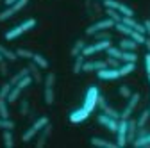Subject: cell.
<instances>
[{
	"mask_svg": "<svg viewBox=\"0 0 150 148\" xmlns=\"http://www.w3.org/2000/svg\"><path fill=\"white\" fill-rule=\"evenodd\" d=\"M89 111L88 109H84V107H79V109H75V111H71L70 113V121L71 123H82V121H86L88 118H89Z\"/></svg>",
	"mask_w": 150,
	"mask_h": 148,
	"instance_id": "obj_10",
	"label": "cell"
},
{
	"mask_svg": "<svg viewBox=\"0 0 150 148\" xmlns=\"http://www.w3.org/2000/svg\"><path fill=\"white\" fill-rule=\"evenodd\" d=\"M27 75H30V73H29V68L25 66V68H22L20 71H18V73H16V75H13V77L9 79V82H11L13 86H16L18 82H20V80H22L23 77H27Z\"/></svg>",
	"mask_w": 150,
	"mask_h": 148,
	"instance_id": "obj_24",
	"label": "cell"
},
{
	"mask_svg": "<svg viewBox=\"0 0 150 148\" xmlns=\"http://www.w3.org/2000/svg\"><path fill=\"white\" fill-rule=\"evenodd\" d=\"M20 113H22L23 116L29 113V100H22V104H20Z\"/></svg>",
	"mask_w": 150,
	"mask_h": 148,
	"instance_id": "obj_41",
	"label": "cell"
},
{
	"mask_svg": "<svg viewBox=\"0 0 150 148\" xmlns=\"http://www.w3.org/2000/svg\"><path fill=\"white\" fill-rule=\"evenodd\" d=\"M122 52H123V50H122L120 47H112V45L105 50L107 57H115V59H120V57H122Z\"/></svg>",
	"mask_w": 150,
	"mask_h": 148,
	"instance_id": "obj_29",
	"label": "cell"
},
{
	"mask_svg": "<svg viewBox=\"0 0 150 148\" xmlns=\"http://www.w3.org/2000/svg\"><path fill=\"white\" fill-rule=\"evenodd\" d=\"M118 70H120V77H127L136 70V63H122Z\"/></svg>",
	"mask_w": 150,
	"mask_h": 148,
	"instance_id": "obj_20",
	"label": "cell"
},
{
	"mask_svg": "<svg viewBox=\"0 0 150 148\" xmlns=\"http://www.w3.org/2000/svg\"><path fill=\"white\" fill-rule=\"evenodd\" d=\"M0 54H2V55H4V59H6V61H9V63H14V61L18 59L16 52L9 50V48H7V47H4V45H0Z\"/></svg>",
	"mask_w": 150,
	"mask_h": 148,
	"instance_id": "obj_21",
	"label": "cell"
},
{
	"mask_svg": "<svg viewBox=\"0 0 150 148\" xmlns=\"http://www.w3.org/2000/svg\"><path fill=\"white\" fill-rule=\"evenodd\" d=\"M107 66V63L105 61H84V66H82V71L84 73H91V71H98V70H102V68H105Z\"/></svg>",
	"mask_w": 150,
	"mask_h": 148,
	"instance_id": "obj_13",
	"label": "cell"
},
{
	"mask_svg": "<svg viewBox=\"0 0 150 148\" xmlns=\"http://www.w3.org/2000/svg\"><path fill=\"white\" fill-rule=\"evenodd\" d=\"M120 61L122 63H136L138 61V54L136 52H130V50H123Z\"/></svg>",
	"mask_w": 150,
	"mask_h": 148,
	"instance_id": "obj_23",
	"label": "cell"
},
{
	"mask_svg": "<svg viewBox=\"0 0 150 148\" xmlns=\"http://www.w3.org/2000/svg\"><path fill=\"white\" fill-rule=\"evenodd\" d=\"M112 27H115V22H112L111 18H102V20H97L95 23H91L86 29V36H93V34H97L100 30H109Z\"/></svg>",
	"mask_w": 150,
	"mask_h": 148,
	"instance_id": "obj_5",
	"label": "cell"
},
{
	"mask_svg": "<svg viewBox=\"0 0 150 148\" xmlns=\"http://www.w3.org/2000/svg\"><path fill=\"white\" fill-rule=\"evenodd\" d=\"M148 120H150V111H148V109L141 111V114H139V118L136 120V123H138V128H141V127H146Z\"/></svg>",
	"mask_w": 150,
	"mask_h": 148,
	"instance_id": "obj_28",
	"label": "cell"
},
{
	"mask_svg": "<svg viewBox=\"0 0 150 148\" xmlns=\"http://www.w3.org/2000/svg\"><path fill=\"white\" fill-rule=\"evenodd\" d=\"M116 144H118V148H122V146H127L129 143H127V120H118V128H116Z\"/></svg>",
	"mask_w": 150,
	"mask_h": 148,
	"instance_id": "obj_8",
	"label": "cell"
},
{
	"mask_svg": "<svg viewBox=\"0 0 150 148\" xmlns=\"http://www.w3.org/2000/svg\"><path fill=\"white\" fill-rule=\"evenodd\" d=\"M2 137H4V144H6L7 148H13V146H14V137H13V130H4Z\"/></svg>",
	"mask_w": 150,
	"mask_h": 148,
	"instance_id": "obj_32",
	"label": "cell"
},
{
	"mask_svg": "<svg viewBox=\"0 0 150 148\" xmlns=\"http://www.w3.org/2000/svg\"><path fill=\"white\" fill-rule=\"evenodd\" d=\"M11 89H13V84L11 82H4L2 86H0V98H7L9 93H11Z\"/></svg>",
	"mask_w": 150,
	"mask_h": 148,
	"instance_id": "obj_36",
	"label": "cell"
},
{
	"mask_svg": "<svg viewBox=\"0 0 150 148\" xmlns=\"http://www.w3.org/2000/svg\"><path fill=\"white\" fill-rule=\"evenodd\" d=\"M0 128H2V130H13V128H14V121L9 120V118H2V116H0Z\"/></svg>",
	"mask_w": 150,
	"mask_h": 148,
	"instance_id": "obj_34",
	"label": "cell"
},
{
	"mask_svg": "<svg viewBox=\"0 0 150 148\" xmlns=\"http://www.w3.org/2000/svg\"><path fill=\"white\" fill-rule=\"evenodd\" d=\"M98 97H100L98 86H89L88 91H86V95H84V104H82V107L88 109L89 113H93V111H95V107H97V104H98Z\"/></svg>",
	"mask_w": 150,
	"mask_h": 148,
	"instance_id": "obj_3",
	"label": "cell"
},
{
	"mask_svg": "<svg viewBox=\"0 0 150 148\" xmlns=\"http://www.w3.org/2000/svg\"><path fill=\"white\" fill-rule=\"evenodd\" d=\"M30 61H34V63H36L38 66L41 68V70H47V68H48V61H47V57H43L41 54H34Z\"/></svg>",
	"mask_w": 150,
	"mask_h": 148,
	"instance_id": "obj_27",
	"label": "cell"
},
{
	"mask_svg": "<svg viewBox=\"0 0 150 148\" xmlns=\"http://www.w3.org/2000/svg\"><path fill=\"white\" fill-rule=\"evenodd\" d=\"M105 14H107V18H111L115 23H118V22H122V14L116 11V9H109V7H105Z\"/></svg>",
	"mask_w": 150,
	"mask_h": 148,
	"instance_id": "obj_31",
	"label": "cell"
},
{
	"mask_svg": "<svg viewBox=\"0 0 150 148\" xmlns=\"http://www.w3.org/2000/svg\"><path fill=\"white\" fill-rule=\"evenodd\" d=\"M2 61H4V55H2V54H0V63H2Z\"/></svg>",
	"mask_w": 150,
	"mask_h": 148,
	"instance_id": "obj_46",
	"label": "cell"
},
{
	"mask_svg": "<svg viewBox=\"0 0 150 148\" xmlns=\"http://www.w3.org/2000/svg\"><path fill=\"white\" fill-rule=\"evenodd\" d=\"M132 144H134L136 148H150V130H148L146 134H143V136H138V137L132 141Z\"/></svg>",
	"mask_w": 150,
	"mask_h": 148,
	"instance_id": "obj_16",
	"label": "cell"
},
{
	"mask_svg": "<svg viewBox=\"0 0 150 148\" xmlns=\"http://www.w3.org/2000/svg\"><path fill=\"white\" fill-rule=\"evenodd\" d=\"M16 55H18V59H32V55L34 52H30L29 48H16Z\"/></svg>",
	"mask_w": 150,
	"mask_h": 148,
	"instance_id": "obj_30",
	"label": "cell"
},
{
	"mask_svg": "<svg viewBox=\"0 0 150 148\" xmlns=\"http://www.w3.org/2000/svg\"><path fill=\"white\" fill-rule=\"evenodd\" d=\"M7 98H0V116L2 118H9V107H7Z\"/></svg>",
	"mask_w": 150,
	"mask_h": 148,
	"instance_id": "obj_35",
	"label": "cell"
},
{
	"mask_svg": "<svg viewBox=\"0 0 150 148\" xmlns=\"http://www.w3.org/2000/svg\"><path fill=\"white\" fill-rule=\"evenodd\" d=\"M148 82H150V73H148Z\"/></svg>",
	"mask_w": 150,
	"mask_h": 148,
	"instance_id": "obj_48",
	"label": "cell"
},
{
	"mask_svg": "<svg viewBox=\"0 0 150 148\" xmlns=\"http://www.w3.org/2000/svg\"><path fill=\"white\" fill-rule=\"evenodd\" d=\"M105 63H107V66H111V68H120V64H122V61H120V59H115V57H107Z\"/></svg>",
	"mask_w": 150,
	"mask_h": 148,
	"instance_id": "obj_39",
	"label": "cell"
},
{
	"mask_svg": "<svg viewBox=\"0 0 150 148\" xmlns=\"http://www.w3.org/2000/svg\"><path fill=\"white\" fill-rule=\"evenodd\" d=\"M27 4H29V0H18L16 4L7 6L2 13H0V22H6V20H9V18H13L16 13H20V11H22Z\"/></svg>",
	"mask_w": 150,
	"mask_h": 148,
	"instance_id": "obj_7",
	"label": "cell"
},
{
	"mask_svg": "<svg viewBox=\"0 0 150 148\" xmlns=\"http://www.w3.org/2000/svg\"><path fill=\"white\" fill-rule=\"evenodd\" d=\"M84 61H86V57H84L82 54H79V55H75V57H73V73H75V75H79V73L82 71Z\"/></svg>",
	"mask_w": 150,
	"mask_h": 148,
	"instance_id": "obj_19",
	"label": "cell"
},
{
	"mask_svg": "<svg viewBox=\"0 0 150 148\" xmlns=\"http://www.w3.org/2000/svg\"><path fill=\"white\" fill-rule=\"evenodd\" d=\"M95 2H104V0H95Z\"/></svg>",
	"mask_w": 150,
	"mask_h": 148,
	"instance_id": "obj_47",
	"label": "cell"
},
{
	"mask_svg": "<svg viewBox=\"0 0 150 148\" xmlns=\"http://www.w3.org/2000/svg\"><path fill=\"white\" fill-rule=\"evenodd\" d=\"M27 68H29V73H30V77H32V80L34 82H38V84H41L43 82V75H41V68L40 66H38L34 61H30L29 64H27Z\"/></svg>",
	"mask_w": 150,
	"mask_h": 148,
	"instance_id": "obj_14",
	"label": "cell"
},
{
	"mask_svg": "<svg viewBox=\"0 0 150 148\" xmlns=\"http://www.w3.org/2000/svg\"><path fill=\"white\" fill-rule=\"evenodd\" d=\"M112 45V39H105V41H95L93 45H86L84 50H82V55L84 57H91V55H95L98 52H105L109 47Z\"/></svg>",
	"mask_w": 150,
	"mask_h": 148,
	"instance_id": "obj_4",
	"label": "cell"
},
{
	"mask_svg": "<svg viewBox=\"0 0 150 148\" xmlns=\"http://www.w3.org/2000/svg\"><path fill=\"white\" fill-rule=\"evenodd\" d=\"M118 93H120V97H122V98H129L130 95H132V91H130V87H129V86H125V84H123V86H120V87H118Z\"/></svg>",
	"mask_w": 150,
	"mask_h": 148,
	"instance_id": "obj_38",
	"label": "cell"
},
{
	"mask_svg": "<svg viewBox=\"0 0 150 148\" xmlns=\"http://www.w3.org/2000/svg\"><path fill=\"white\" fill-rule=\"evenodd\" d=\"M97 77L100 80H116V79H120V70L118 68L105 66V68H102V70L97 71Z\"/></svg>",
	"mask_w": 150,
	"mask_h": 148,
	"instance_id": "obj_9",
	"label": "cell"
},
{
	"mask_svg": "<svg viewBox=\"0 0 150 148\" xmlns=\"http://www.w3.org/2000/svg\"><path fill=\"white\" fill-rule=\"evenodd\" d=\"M43 97H45V104H47V105H52V104H54V100H55L54 86H45V93H43Z\"/></svg>",
	"mask_w": 150,
	"mask_h": 148,
	"instance_id": "obj_25",
	"label": "cell"
},
{
	"mask_svg": "<svg viewBox=\"0 0 150 148\" xmlns=\"http://www.w3.org/2000/svg\"><path fill=\"white\" fill-rule=\"evenodd\" d=\"M16 2H18V0H4L6 6H13V4H16Z\"/></svg>",
	"mask_w": 150,
	"mask_h": 148,
	"instance_id": "obj_44",
	"label": "cell"
},
{
	"mask_svg": "<svg viewBox=\"0 0 150 148\" xmlns=\"http://www.w3.org/2000/svg\"><path fill=\"white\" fill-rule=\"evenodd\" d=\"M50 121H48V116H41V118H38L29 128H27V130L22 134V141L23 143H29V141H32L38 134H40V130H41V128L45 127V125H48Z\"/></svg>",
	"mask_w": 150,
	"mask_h": 148,
	"instance_id": "obj_2",
	"label": "cell"
},
{
	"mask_svg": "<svg viewBox=\"0 0 150 148\" xmlns=\"http://www.w3.org/2000/svg\"><path fill=\"white\" fill-rule=\"evenodd\" d=\"M145 68H146V75L150 73V52L145 55Z\"/></svg>",
	"mask_w": 150,
	"mask_h": 148,
	"instance_id": "obj_42",
	"label": "cell"
},
{
	"mask_svg": "<svg viewBox=\"0 0 150 148\" xmlns=\"http://www.w3.org/2000/svg\"><path fill=\"white\" fill-rule=\"evenodd\" d=\"M136 136H138V123H136V120H127V143L129 144H132V141L136 139Z\"/></svg>",
	"mask_w": 150,
	"mask_h": 148,
	"instance_id": "obj_15",
	"label": "cell"
},
{
	"mask_svg": "<svg viewBox=\"0 0 150 148\" xmlns=\"http://www.w3.org/2000/svg\"><path fill=\"white\" fill-rule=\"evenodd\" d=\"M93 36H95V39H97V41H105V39H112V36L109 34V30H100V32L93 34Z\"/></svg>",
	"mask_w": 150,
	"mask_h": 148,
	"instance_id": "obj_37",
	"label": "cell"
},
{
	"mask_svg": "<svg viewBox=\"0 0 150 148\" xmlns=\"http://www.w3.org/2000/svg\"><path fill=\"white\" fill-rule=\"evenodd\" d=\"M88 43L84 41V39H77L73 43V47H71V50H70V54H71V57H75V55H79V54H82V50H84V47H86Z\"/></svg>",
	"mask_w": 150,
	"mask_h": 148,
	"instance_id": "obj_22",
	"label": "cell"
},
{
	"mask_svg": "<svg viewBox=\"0 0 150 148\" xmlns=\"http://www.w3.org/2000/svg\"><path fill=\"white\" fill-rule=\"evenodd\" d=\"M139 93H132L129 98H127V105H125V109L120 113V118L122 120H129L130 116H132V113L136 111V107H138V104H139Z\"/></svg>",
	"mask_w": 150,
	"mask_h": 148,
	"instance_id": "obj_6",
	"label": "cell"
},
{
	"mask_svg": "<svg viewBox=\"0 0 150 148\" xmlns=\"http://www.w3.org/2000/svg\"><path fill=\"white\" fill-rule=\"evenodd\" d=\"M115 29L120 32V34H123V36H127V38H129V36H130V32H132L134 29H130V27H127L125 23H122V22H118V23H115Z\"/></svg>",
	"mask_w": 150,
	"mask_h": 148,
	"instance_id": "obj_33",
	"label": "cell"
},
{
	"mask_svg": "<svg viewBox=\"0 0 150 148\" xmlns=\"http://www.w3.org/2000/svg\"><path fill=\"white\" fill-rule=\"evenodd\" d=\"M50 134H52V125L48 123V125H45L41 130H40V134H38V141H36V148H43L45 144H47V141H48V137H50Z\"/></svg>",
	"mask_w": 150,
	"mask_h": 148,
	"instance_id": "obj_12",
	"label": "cell"
},
{
	"mask_svg": "<svg viewBox=\"0 0 150 148\" xmlns=\"http://www.w3.org/2000/svg\"><path fill=\"white\" fill-rule=\"evenodd\" d=\"M98 123L102 125V127H105L107 130H111V132H116V128H118V120L116 118H111V116H107V114H98Z\"/></svg>",
	"mask_w": 150,
	"mask_h": 148,
	"instance_id": "obj_11",
	"label": "cell"
},
{
	"mask_svg": "<svg viewBox=\"0 0 150 148\" xmlns=\"http://www.w3.org/2000/svg\"><path fill=\"white\" fill-rule=\"evenodd\" d=\"M118 47H120L122 50H130V52H136L139 45H138L134 39H130V38H127V36H125V38L118 43Z\"/></svg>",
	"mask_w": 150,
	"mask_h": 148,
	"instance_id": "obj_17",
	"label": "cell"
},
{
	"mask_svg": "<svg viewBox=\"0 0 150 148\" xmlns=\"http://www.w3.org/2000/svg\"><path fill=\"white\" fill-rule=\"evenodd\" d=\"M143 25H145V34L150 38V20H145V22H143Z\"/></svg>",
	"mask_w": 150,
	"mask_h": 148,
	"instance_id": "obj_43",
	"label": "cell"
},
{
	"mask_svg": "<svg viewBox=\"0 0 150 148\" xmlns=\"http://www.w3.org/2000/svg\"><path fill=\"white\" fill-rule=\"evenodd\" d=\"M0 73H2L4 77H7V75H9V66H7V61H6V59L0 63Z\"/></svg>",
	"mask_w": 150,
	"mask_h": 148,
	"instance_id": "obj_40",
	"label": "cell"
},
{
	"mask_svg": "<svg viewBox=\"0 0 150 148\" xmlns=\"http://www.w3.org/2000/svg\"><path fill=\"white\" fill-rule=\"evenodd\" d=\"M148 111H150V104H148Z\"/></svg>",
	"mask_w": 150,
	"mask_h": 148,
	"instance_id": "obj_49",
	"label": "cell"
},
{
	"mask_svg": "<svg viewBox=\"0 0 150 148\" xmlns=\"http://www.w3.org/2000/svg\"><path fill=\"white\" fill-rule=\"evenodd\" d=\"M91 144L93 146H98V148H118L116 143H111L104 137H91Z\"/></svg>",
	"mask_w": 150,
	"mask_h": 148,
	"instance_id": "obj_18",
	"label": "cell"
},
{
	"mask_svg": "<svg viewBox=\"0 0 150 148\" xmlns=\"http://www.w3.org/2000/svg\"><path fill=\"white\" fill-rule=\"evenodd\" d=\"M145 47H146V48H148V52H150V38H146V39H145Z\"/></svg>",
	"mask_w": 150,
	"mask_h": 148,
	"instance_id": "obj_45",
	"label": "cell"
},
{
	"mask_svg": "<svg viewBox=\"0 0 150 148\" xmlns=\"http://www.w3.org/2000/svg\"><path fill=\"white\" fill-rule=\"evenodd\" d=\"M23 93V89L20 87V86H13V89H11V93H9V97H7V102L9 104H13V102H16L18 98H20V95Z\"/></svg>",
	"mask_w": 150,
	"mask_h": 148,
	"instance_id": "obj_26",
	"label": "cell"
},
{
	"mask_svg": "<svg viewBox=\"0 0 150 148\" xmlns=\"http://www.w3.org/2000/svg\"><path fill=\"white\" fill-rule=\"evenodd\" d=\"M34 27H36V20H34V18H27V20H23L22 23H18L16 27L9 29V30L6 32V39H7V41H13V39L20 38L22 34L29 32V30L34 29Z\"/></svg>",
	"mask_w": 150,
	"mask_h": 148,
	"instance_id": "obj_1",
	"label": "cell"
}]
</instances>
